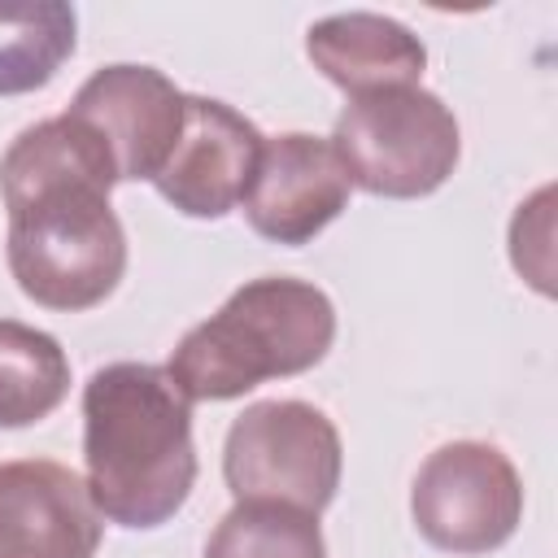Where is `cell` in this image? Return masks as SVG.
<instances>
[{
    "label": "cell",
    "instance_id": "10",
    "mask_svg": "<svg viewBox=\"0 0 558 558\" xmlns=\"http://www.w3.org/2000/svg\"><path fill=\"white\" fill-rule=\"evenodd\" d=\"M100 510L87 480L48 458L0 462V558H96Z\"/></svg>",
    "mask_w": 558,
    "mask_h": 558
},
{
    "label": "cell",
    "instance_id": "8",
    "mask_svg": "<svg viewBox=\"0 0 558 558\" xmlns=\"http://www.w3.org/2000/svg\"><path fill=\"white\" fill-rule=\"evenodd\" d=\"M244 218L262 240L310 244L349 205V174L331 140L310 131H288L262 144L253 183L244 192Z\"/></svg>",
    "mask_w": 558,
    "mask_h": 558
},
{
    "label": "cell",
    "instance_id": "11",
    "mask_svg": "<svg viewBox=\"0 0 558 558\" xmlns=\"http://www.w3.org/2000/svg\"><path fill=\"white\" fill-rule=\"evenodd\" d=\"M305 52L327 83L349 92V100L388 87H418L427 65V48L410 26L362 9L318 17L305 31Z\"/></svg>",
    "mask_w": 558,
    "mask_h": 558
},
{
    "label": "cell",
    "instance_id": "12",
    "mask_svg": "<svg viewBox=\"0 0 558 558\" xmlns=\"http://www.w3.org/2000/svg\"><path fill=\"white\" fill-rule=\"evenodd\" d=\"M78 13L65 0H0V96H26L74 57Z\"/></svg>",
    "mask_w": 558,
    "mask_h": 558
},
{
    "label": "cell",
    "instance_id": "13",
    "mask_svg": "<svg viewBox=\"0 0 558 558\" xmlns=\"http://www.w3.org/2000/svg\"><path fill=\"white\" fill-rule=\"evenodd\" d=\"M70 392V357L57 336L0 318V427L48 418Z\"/></svg>",
    "mask_w": 558,
    "mask_h": 558
},
{
    "label": "cell",
    "instance_id": "7",
    "mask_svg": "<svg viewBox=\"0 0 558 558\" xmlns=\"http://www.w3.org/2000/svg\"><path fill=\"white\" fill-rule=\"evenodd\" d=\"M109 153L118 183L157 179L183 131V92L153 65H105L96 70L65 109Z\"/></svg>",
    "mask_w": 558,
    "mask_h": 558
},
{
    "label": "cell",
    "instance_id": "9",
    "mask_svg": "<svg viewBox=\"0 0 558 558\" xmlns=\"http://www.w3.org/2000/svg\"><path fill=\"white\" fill-rule=\"evenodd\" d=\"M266 135L222 100L183 96V131L161 174L157 192L187 218H227L257 170Z\"/></svg>",
    "mask_w": 558,
    "mask_h": 558
},
{
    "label": "cell",
    "instance_id": "14",
    "mask_svg": "<svg viewBox=\"0 0 558 558\" xmlns=\"http://www.w3.org/2000/svg\"><path fill=\"white\" fill-rule=\"evenodd\" d=\"M205 558H327V541L318 514L275 501H235L218 519Z\"/></svg>",
    "mask_w": 558,
    "mask_h": 558
},
{
    "label": "cell",
    "instance_id": "5",
    "mask_svg": "<svg viewBox=\"0 0 558 558\" xmlns=\"http://www.w3.org/2000/svg\"><path fill=\"white\" fill-rule=\"evenodd\" d=\"M340 432L310 401H253L227 432L222 480L235 501H275L305 514L331 506L340 488Z\"/></svg>",
    "mask_w": 558,
    "mask_h": 558
},
{
    "label": "cell",
    "instance_id": "3",
    "mask_svg": "<svg viewBox=\"0 0 558 558\" xmlns=\"http://www.w3.org/2000/svg\"><path fill=\"white\" fill-rule=\"evenodd\" d=\"M336 340V305L323 288L288 275L248 279L218 314L196 323L166 371L187 401H235L266 379L305 375Z\"/></svg>",
    "mask_w": 558,
    "mask_h": 558
},
{
    "label": "cell",
    "instance_id": "6",
    "mask_svg": "<svg viewBox=\"0 0 558 558\" xmlns=\"http://www.w3.org/2000/svg\"><path fill=\"white\" fill-rule=\"evenodd\" d=\"M410 514L418 536L445 554H493L523 519V480L497 445L449 440L418 466Z\"/></svg>",
    "mask_w": 558,
    "mask_h": 558
},
{
    "label": "cell",
    "instance_id": "1",
    "mask_svg": "<svg viewBox=\"0 0 558 558\" xmlns=\"http://www.w3.org/2000/svg\"><path fill=\"white\" fill-rule=\"evenodd\" d=\"M118 170L70 113L26 126L0 157L9 270L44 310L100 305L126 270V231L109 205Z\"/></svg>",
    "mask_w": 558,
    "mask_h": 558
},
{
    "label": "cell",
    "instance_id": "2",
    "mask_svg": "<svg viewBox=\"0 0 558 558\" xmlns=\"http://www.w3.org/2000/svg\"><path fill=\"white\" fill-rule=\"evenodd\" d=\"M83 462L96 510L118 527H161L196 484L192 401L166 366L109 362L83 384Z\"/></svg>",
    "mask_w": 558,
    "mask_h": 558
},
{
    "label": "cell",
    "instance_id": "4",
    "mask_svg": "<svg viewBox=\"0 0 558 558\" xmlns=\"http://www.w3.org/2000/svg\"><path fill=\"white\" fill-rule=\"evenodd\" d=\"M331 148L349 174V187L388 201H418L453 174L462 135L453 109L436 92L388 87L344 105Z\"/></svg>",
    "mask_w": 558,
    "mask_h": 558
}]
</instances>
